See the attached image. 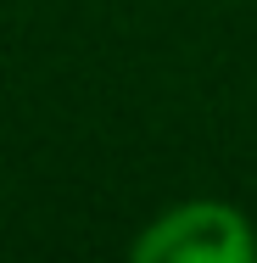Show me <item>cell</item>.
Here are the masks:
<instances>
[{"instance_id": "obj_1", "label": "cell", "mask_w": 257, "mask_h": 263, "mask_svg": "<svg viewBox=\"0 0 257 263\" xmlns=\"http://www.w3.org/2000/svg\"><path fill=\"white\" fill-rule=\"evenodd\" d=\"M140 263H252L257 235L229 202H179L134 241Z\"/></svg>"}]
</instances>
